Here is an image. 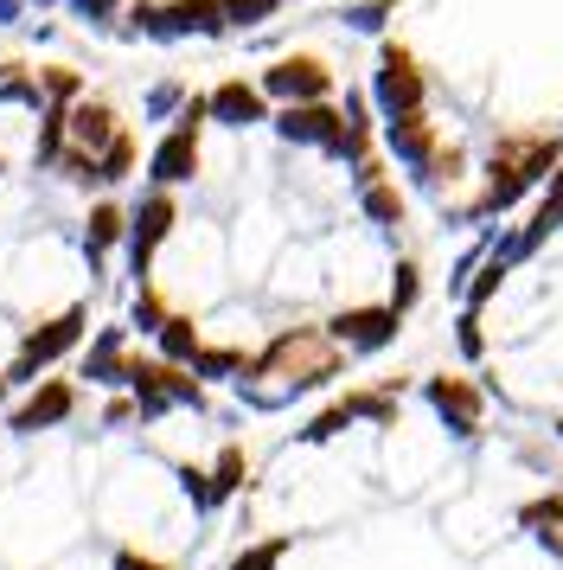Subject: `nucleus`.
I'll return each instance as SVG.
<instances>
[{
	"label": "nucleus",
	"mask_w": 563,
	"mask_h": 570,
	"mask_svg": "<svg viewBox=\"0 0 563 570\" xmlns=\"http://www.w3.org/2000/svg\"><path fill=\"white\" fill-rule=\"evenodd\" d=\"M339 365H346V353L327 340V327H282V334L244 365V379H282L276 397H288V391H307V385L339 379Z\"/></svg>",
	"instance_id": "1"
},
{
	"label": "nucleus",
	"mask_w": 563,
	"mask_h": 570,
	"mask_svg": "<svg viewBox=\"0 0 563 570\" xmlns=\"http://www.w3.org/2000/svg\"><path fill=\"white\" fill-rule=\"evenodd\" d=\"M557 160H563L557 135H500L493 155H486V199L474 206V218H493V212L518 206Z\"/></svg>",
	"instance_id": "2"
},
{
	"label": "nucleus",
	"mask_w": 563,
	"mask_h": 570,
	"mask_svg": "<svg viewBox=\"0 0 563 570\" xmlns=\"http://www.w3.org/2000/svg\"><path fill=\"white\" fill-rule=\"evenodd\" d=\"M128 385H135V416L154 423L160 411H174V404H205V385L186 372V365H167V360H128Z\"/></svg>",
	"instance_id": "3"
},
{
	"label": "nucleus",
	"mask_w": 563,
	"mask_h": 570,
	"mask_svg": "<svg viewBox=\"0 0 563 570\" xmlns=\"http://www.w3.org/2000/svg\"><path fill=\"white\" fill-rule=\"evenodd\" d=\"M199 129H205V97H192V104L179 109L174 129L160 135V148L148 155L154 193H167V186H179V180H192V174H199Z\"/></svg>",
	"instance_id": "4"
},
{
	"label": "nucleus",
	"mask_w": 563,
	"mask_h": 570,
	"mask_svg": "<svg viewBox=\"0 0 563 570\" xmlns=\"http://www.w3.org/2000/svg\"><path fill=\"white\" fill-rule=\"evenodd\" d=\"M372 97H378L384 122H397V116H423V97H429V78H423V65L404 52V46H384L378 58V78H372Z\"/></svg>",
	"instance_id": "5"
},
{
	"label": "nucleus",
	"mask_w": 563,
	"mask_h": 570,
	"mask_svg": "<svg viewBox=\"0 0 563 570\" xmlns=\"http://www.w3.org/2000/svg\"><path fill=\"white\" fill-rule=\"evenodd\" d=\"M77 340H83V308L51 314V321H39V334H26L20 360L7 365L0 379H7V385H32V372H46V365H58V360H65V353L77 346Z\"/></svg>",
	"instance_id": "6"
},
{
	"label": "nucleus",
	"mask_w": 563,
	"mask_h": 570,
	"mask_svg": "<svg viewBox=\"0 0 563 570\" xmlns=\"http://www.w3.org/2000/svg\"><path fill=\"white\" fill-rule=\"evenodd\" d=\"M269 97H282L288 109H295V104H327V97H333V65H327V58H314V52L282 58V65L263 71V104H269Z\"/></svg>",
	"instance_id": "7"
},
{
	"label": "nucleus",
	"mask_w": 563,
	"mask_h": 570,
	"mask_svg": "<svg viewBox=\"0 0 563 570\" xmlns=\"http://www.w3.org/2000/svg\"><path fill=\"white\" fill-rule=\"evenodd\" d=\"M423 397H429L435 411H442V423L455 430V436H474L481 430V416H486V397H481V385L474 379H423Z\"/></svg>",
	"instance_id": "8"
},
{
	"label": "nucleus",
	"mask_w": 563,
	"mask_h": 570,
	"mask_svg": "<svg viewBox=\"0 0 563 570\" xmlns=\"http://www.w3.org/2000/svg\"><path fill=\"white\" fill-rule=\"evenodd\" d=\"M397 327H404V321H397V314L378 302V308H346V314H333L327 340L339 346V353H346V346H353V353H378V346H391V340H397Z\"/></svg>",
	"instance_id": "9"
},
{
	"label": "nucleus",
	"mask_w": 563,
	"mask_h": 570,
	"mask_svg": "<svg viewBox=\"0 0 563 570\" xmlns=\"http://www.w3.org/2000/svg\"><path fill=\"white\" fill-rule=\"evenodd\" d=\"M71 411H77V385L71 379H39V391H32L26 404H13V423H7V430L32 436V430H46V423H65Z\"/></svg>",
	"instance_id": "10"
},
{
	"label": "nucleus",
	"mask_w": 563,
	"mask_h": 570,
	"mask_svg": "<svg viewBox=\"0 0 563 570\" xmlns=\"http://www.w3.org/2000/svg\"><path fill=\"white\" fill-rule=\"evenodd\" d=\"M148 32L174 39V32H225V7L218 0H167V7H141Z\"/></svg>",
	"instance_id": "11"
},
{
	"label": "nucleus",
	"mask_w": 563,
	"mask_h": 570,
	"mask_svg": "<svg viewBox=\"0 0 563 570\" xmlns=\"http://www.w3.org/2000/svg\"><path fill=\"white\" fill-rule=\"evenodd\" d=\"M179 225V206H174V193H148L141 199V212H135V276L148 283V263L154 250L167 244V232Z\"/></svg>",
	"instance_id": "12"
},
{
	"label": "nucleus",
	"mask_w": 563,
	"mask_h": 570,
	"mask_svg": "<svg viewBox=\"0 0 563 570\" xmlns=\"http://www.w3.org/2000/svg\"><path fill=\"white\" fill-rule=\"evenodd\" d=\"M339 129H346V116L333 104H295V109H282L276 116V135L282 141H320V148H339Z\"/></svg>",
	"instance_id": "13"
},
{
	"label": "nucleus",
	"mask_w": 563,
	"mask_h": 570,
	"mask_svg": "<svg viewBox=\"0 0 563 570\" xmlns=\"http://www.w3.org/2000/svg\"><path fill=\"white\" fill-rule=\"evenodd\" d=\"M65 135H71L77 155L97 160L102 148L122 135V122H116V109H109V104H77V109H65Z\"/></svg>",
	"instance_id": "14"
},
{
	"label": "nucleus",
	"mask_w": 563,
	"mask_h": 570,
	"mask_svg": "<svg viewBox=\"0 0 563 570\" xmlns=\"http://www.w3.org/2000/svg\"><path fill=\"white\" fill-rule=\"evenodd\" d=\"M205 116H218V122H230V129H250V122H269V104H263V90L244 78L218 83L211 97H205Z\"/></svg>",
	"instance_id": "15"
},
{
	"label": "nucleus",
	"mask_w": 563,
	"mask_h": 570,
	"mask_svg": "<svg viewBox=\"0 0 563 570\" xmlns=\"http://www.w3.org/2000/svg\"><path fill=\"white\" fill-rule=\"evenodd\" d=\"M244 474H250V455H244V442H225L218 449V462L205 468V493H199V513H218L230 493L244 488Z\"/></svg>",
	"instance_id": "16"
},
{
	"label": "nucleus",
	"mask_w": 563,
	"mask_h": 570,
	"mask_svg": "<svg viewBox=\"0 0 563 570\" xmlns=\"http://www.w3.org/2000/svg\"><path fill=\"white\" fill-rule=\"evenodd\" d=\"M353 174H358V199H365V212H372L378 225H404V193L384 180V160H378V155L358 160Z\"/></svg>",
	"instance_id": "17"
},
{
	"label": "nucleus",
	"mask_w": 563,
	"mask_h": 570,
	"mask_svg": "<svg viewBox=\"0 0 563 570\" xmlns=\"http://www.w3.org/2000/svg\"><path fill=\"white\" fill-rule=\"evenodd\" d=\"M384 141H391V155H404L416 174H429V160L442 155V141H435L429 116H397L391 129H384Z\"/></svg>",
	"instance_id": "18"
},
{
	"label": "nucleus",
	"mask_w": 563,
	"mask_h": 570,
	"mask_svg": "<svg viewBox=\"0 0 563 570\" xmlns=\"http://www.w3.org/2000/svg\"><path fill=\"white\" fill-rule=\"evenodd\" d=\"M83 379H97V385H128V340H122V327H109V334L90 346Z\"/></svg>",
	"instance_id": "19"
},
{
	"label": "nucleus",
	"mask_w": 563,
	"mask_h": 570,
	"mask_svg": "<svg viewBox=\"0 0 563 570\" xmlns=\"http://www.w3.org/2000/svg\"><path fill=\"white\" fill-rule=\"evenodd\" d=\"M122 232H128V212L116 206V199L90 206V263L109 257V244H122Z\"/></svg>",
	"instance_id": "20"
},
{
	"label": "nucleus",
	"mask_w": 563,
	"mask_h": 570,
	"mask_svg": "<svg viewBox=\"0 0 563 570\" xmlns=\"http://www.w3.org/2000/svg\"><path fill=\"white\" fill-rule=\"evenodd\" d=\"M154 334H160V360L167 365H192V353H199V327H192L186 314H167Z\"/></svg>",
	"instance_id": "21"
},
{
	"label": "nucleus",
	"mask_w": 563,
	"mask_h": 570,
	"mask_svg": "<svg viewBox=\"0 0 563 570\" xmlns=\"http://www.w3.org/2000/svg\"><path fill=\"white\" fill-rule=\"evenodd\" d=\"M518 525H525L532 539L563 532V493H537V500H525V507H518Z\"/></svg>",
	"instance_id": "22"
},
{
	"label": "nucleus",
	"mask_w": 563,
	"mask_h": 570,
	"mask_svg": "<svg viewBox=\"0 0 563 570\" xmlns=\"http://www.w3.org/2000/svg\"><path fill=\"white\" fill-rule=\"evenodd\" d=\"M244 365H250L244 346H199V353H192V372H199V379H230V372H244Z\"/></svg>",
	"instance_id": "23"
},
{
	"label": "nucleus",
	"mask_w": 563,
	"mask_h": 570,
	"mask_svg": "<svg viewBox=\"0 0 563 570\" xmlns=\"http://www.w3.org/2000/svg\"><path fill=\"white\" fill-rule=\"evenodd\" d=\"M288 532H276V539H256V544H244V551H237V558H230V570H276L282 558H288Z\"/></svg>",
	"instance_id": "24"
},
{
	"label": "nucleus",
	"mask_w": 563,
	"mask_h": 570,
	"mask_svg": "<svg viewBox=\"0 0 563 570\" xmlns=\"http://www.w3.org/2000/svg\"><path fill=\"white\" fill-rule=\"evenodd\" d=\"M135 160H141V148H135V135H116L109 148L97 155V180H122V174H135Z\"/></svg>",
	"instance_id": "25"
},
{
	"label": "nucleus",
	"mask_w": 563,
	"mask_h": 570,
	"mask_svg": "<svg viewBox=\"0 0 563 570\" xmlns=\"http://www.w3.org/2000/svg\"><path fill=\"white\" fill-rule=\"evenodd\" d=\"M39 90L51 97V109H65L77 90H83V78H77L71 65H46V71H39Z\"/></svg>",
	"instance_id": "26"
},
{
	"label": "nucleus",
	"mask_w": 563,
	"mask_h": 570,
	"mask_svg": "<svg viewBox=\"0 0 563 570\" xmlns=\"http://www.w3.org/2000/svg\"><path fill=\"white\" fill-rule=\"evenodd\" d=\"M416 288H423V269H416V263H397V283H391V302H384V308L404 321V314L416 308Z\"/></svg>",
	"instance_id": "27"
},
{
	"label": "nucleus",
	"mask_w": 563,
	"mask_h": 570,
	"mask_svg": "<svg viewBox=\"0 0 563 570\" xmlns=\"http://www.w3.org/2000/svg\"><path fill=\"white\" fill-rule=\"evenodd\" d=\"M225 7V27H256V20H269L282 0H218Z\"/></svg>",
	"instance_id": "28"
},
{
	"label": "nucleus",
	"mask_w": 563,
	"mask_h": 570,
	"mask_svg": "<svg viewBox=\"0 0 563 570\" xmlns=\"http://www.w3.org/2000/svg\"><path fill=\"white\" fill-rule=\"evenodd\" d=\"M384 13H397V0H358V7H346V13H339V20H346V27H358V32H378Z\"/></svg>",
	"instance_id": "29"
},
{
	"label": "nucleus",
	"mask_w": 563,
	"mask_h": 570,
	"mask_svg": "<svg viewBox=\"0 0 563 570\" xmlns=\"http://www.w3.org/2000/svg\"><path fill=\"white\" fill-rule=\"evenodd\" d=\"M353 423V411L346 404H333V411H320V416H307V430H302V442H327V436H339Z\"/></svg>",
	"instance_id": "30"
},
{
	"label": "nucleus",
	"mask_w": 563,
	"mask_h": 570,
	"mask_svg": "<svg viewBox=\"0 0 563 570\" xmlns=\"http://www.w3.org/2000/svg\"><path fill=\"white\" fill-rule=\"evenodd\" d=\"M109 570H174L167 558H148L141 544H116V558H109Z\"/></svg>",
	"instance_id": "31"
},
{
	"label": "nucleus",
	"mask_w": 563,
	"mask_h": 570,
	"mask_svg": "<svg viewBox=\"0 0 563 570\" xmlns=\"http://www.w3.org/2000/svg\"><path fill=\"white\" fill-rule=\"evenodd\" d=\"M0 97H20V104H39V83L26 78V65H7V78H0Z\"/></svg>",
	"instance_id": "32"
},
{
	"label": "nucleus",
	"mask_w": 563,
	"mask_h": 570,
	"mask_svg": "<svg viewBox=\"0 0 563 570\" xmlns=\"http://www.w3.org/2000/svg\"><path fill=\"white\" fill-rule=\"evenodd\" d=\"M461 353H467V360H481V353H486V334H481V314H461Z\"/></svg>",
	"instance_id": "33"
},
{
	"label": "nucleus",
	"mask_w": 563,
	"mask_h": 570,
	"mask_svg": "<svg viewBox=\"0 0 563 570\" xmlns=\"http://www.w3.org/2000/svg\"><path fill=\"white\" fill-rule=\"evenodd\" d=\"M179 97H186V90H179V83H160V90H154V97H148V109H154V116H167V109H174Z\"/></svg>",
	"instance_id": "34"
},
{
	"label": "nucleus",
	"mask_w": 563,
	"mask_h": 570,
	"mask_svg": "<svg viewBox=\"0 0 563 570\" xmlns=\"http://www.w3.org/2000/svg\"><path fill=\"white\" fill-rule=\"evenodd\" d=\"M128 416H135V404H128V397H109V411H102V423L116 430V423H128Z\"/></svg>",
	"instance_id": "35"
},
{
	"label": "nucleus",
	"mask_w": 563,
	"mask_h": 570,
	"mask_svg": "<svg viewBox=\"0 0 563 570\" xmlns=\"http://www.w3.org/2000/svg\"><path fill=\"white\" fill-rule=\"evenodd\" d=\"M77 7H83V13H97V20H102V13H109L116 0H77Z\"/></svg>",
	"instance_id": "36"
},
{
	"label": "nucleus",
	"mask_w": 563,
	"mask_h": 570,
	"mask_svg": "<svg viewBox=\"0 0 563 570\" xmlns=\"http://www.w3.org/2000/svg\"><path fill=\"white\" fill-rule=\"evenodd\" d=\"M7 391H13V385H7V379H0V397H7Z\"/></svg>",
	"instance_id": "37"
},
{
	"label": "nucleus",
	"mask_w": 563,
	"mask_h": 570,
	"mask_svg": "<svg viewBox=\"0 0 563 570\" xmlns=\"http://www.w3.org/2000/svg\"><path fill=\"white\" fill-rule=\"evenodd\" d=\"M557 225H563V206H557Z\"/></svg>",
	"instance_id": "38"
},
{
	"label": "nucleus",
	"mask_w": 563,
	"mask_h": 570,
	"mask_svg": "<svg viewBox=\"0 0 563 570\" xmlns=\"http://www.w3.org/2000/svg\"><path fill=\"white\" fill-rule=\"evenodd\" d=\"M557 436H563V423H557Z\"/></svg>",
	"instance_id": "39"
}]
</instances>
